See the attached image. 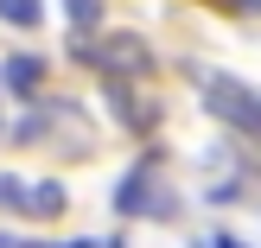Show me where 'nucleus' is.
<instances>
[{
    "mask_svg": "<svg viewBox=\"0 0 261 248\" xmlns=\"http://www.w3.org/2000/svg\"><path fill=\"white\" fill-rule=\"evenodd\" d=\"M25 210L58 216V210H64V185H32V191H25Z\"/></svg>",
    "mask_w": 261,
    "mask_h": 248,
    "instance_id": "obj_7",
    "label": "nucleus"
},
{
    "mask_svg": "<svg viewBox=\"0 0 261 248\" xmlns=\"http://www.w3.org/2000/svg\"><path fill=\"white\" fill-rule=\"evenodd\" d=\"M211 248H242V242H236V236H217V242H211Z\"/></svg>",
    "mask_w": 261,
    "mask_h": 248,
    "instance_id": "obj_10",
    "label": "nucleus"
},
{
    "mask_svg": "<svg viewBox=\"0 0 261 248\" xmlns=\"http://www.w3.org/2000/svg\"><path fill=\"white\" fill-rule=\"evenodd\" d=\"M64 248H96V242H64Z\"/></svg>",
    "mask_w": 261,
    "mask_h": 248,
    "instance_id": "obj_11",
    "label": "nucleus"
},
{
    "mask_svg": "<svg viewBox=\"0 0 261 248\" xmlns=\"http://www.w3.org/2000/svg\"><path fill=\"white\" fill-rule=\"evenodd\" d=\"M115 210L121 216H178V198L160 191V159L153 153L127 166V178L115 185Z\"/></svg>",
    "mask_w": 261,
    "mask_h": 248,
    "instance_id": "obj_2",
    "label": "nucleus"
},
{
    "mask_svg": "<svg viewBox=\"0 0 261 248\" xmlns=\"http://www.w3.org/2000/svg\"><path fill=\"white\" fill-rule=\"evenodd\" d=\"M229 7H236V13H261V0H229Z\"/></svg>",
    "mask_w": 261,
    "mask_h": 248,
    "instance_id": "obj_9",
    "label": "nucleus"
},
{
    "mask_svg": "<svg viewBox=\"0 0 261 248\" xmlns=\"http://www.w3.org/2000/svg\"><path fill=\"white\" fill-rule=\"evenodd\" d=\"M96 58H102L109 76H140V70H147V45H140V38H109Z\"/></svg>",
    "mask_w": 261,
    "mask_h": 248,
    "instance_id": "obj_4",
    "label": "nucleus"
},
{
    "mask_svg": "<svg viewBox=\"0 0 261 248\" xmlns=\"http://www.w3.org/2000/svg\"><path fill=\"white\" fill-rule=\"evenodd\" d=\"M0 19L7 25H38L45 19V0H0Z\"/></svg>",
    "mask_w": 261,
    "mask_h": 248,
    "instance_id": "obj_6",
    "label": "nucleus"
},
{
    "mask_svg": "<svg viewBox=\"0 0 261 248\" xmlns=\"http://www.w3.org/2000/svg\"><path fill=\"white\" fill-rule=\"evenodd\" d=\"M64 7H70V25H76V32L102 25V0H64Z\"/></svg>",
    "mask_w": 261,
    "mask_h": 248,
    "instance_id": "obj_8",
    "label": "nucleus"
},
{
    "mask_svg": "<svg viewBox=\"0 0 261 248\" xmlns=\"http://www.w3.org/2000/svg\"><path fill=\"white\" fill-rule=\"evenodd\" d=\"M198 89L211 102V115L236 134H261V89H249L242 76H204L198 70Z\"/></svg>",
    "mask_w": 261,
    "mask_h": 248,
    "instance_id": "obj_1",
    "label": "nucleus"
},
{
    "mask_svg": "<svg viewBox=\"0 0 261 248\" xmlns=\"http://www.w3.org/2000/svg\"><path fill=\"white\" fill-rule=\"evenodd\" d=\"M109 108L121 115V127H134V134H153V102H140L134 89L121 83V76H109Z\"/></svg>",
    "mask_w": 261,
    "mask_h": 248,
    "instance_id": "obj_3",
    "label": "nucleus"
},
{
    "mask_svg": "<svg viewBox=\"0 0 261 248\" xmlns=\"http://www.w3.org/2000/svg\"><path fill=\"white\" fill-rule=\"evenodd\" d=\"M109 248H121V242H109Z\"/></svg>",
    "mask_w": 261,
    "mask_h": 248,
    "instance_id": "obj_12",
    "label": "nucleus"
},
{
    "mask_svg": "<svg viewBox=\"0 0 261 248\" xmlns=\"http://www.w3.org/2000/svg\"><path fill=\"white\" fill-rule=\"evenodd\" d=\"M0 83H7L13 96H38V83H45V58H32V51H19V58H7V70H0Z\"/></svg>",
    "mask_w": 261,
    "mask_h": 248,
    "instance_id": "obj_5",
    "label": "nucleus"
}]
</instances>
